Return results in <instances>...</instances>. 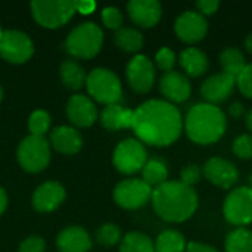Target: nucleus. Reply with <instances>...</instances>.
I'll use <instances>...</instances> for the list:
<instances>
[{"mask_svg":"<svg viewBox=\"0 0 252 252\" xmlns=\"http://www.w3.org/2000/svg\"><path fill=\"white\" fill-rule=\"evenodd\" d=\"M131 128L142 143L165 148L180 137L183 131V117L173 103L151 99L133 111Z\"/></svg>","mask_w":252,"mask_h":252,"instance_id":"f257e3e1","label":"nucleus"},{"mask_svg":"<svg viewBox=\"0 0 252 252\" xmlns=\"http://www.w3.org/2000/svg\"><path fill=\"white\" fill-rule=\"evenodd\" d=\"M151 202L157 216L168 223H183L189 220L199 205L196 190L183 185L180 180H168L155 188Z\"/></svg>","mask_w":252,"mask_h":252,"instance_id":"f03ea898","label":"nucleus"},{"mask_svg":"<svg viewBox=\"0 0 252 252\" xmlns=\"http://www.w3.org/2000/svg\"><path fill=\"white\" fill-rule=\"evenodd\" d=\"M188 137L196 145H213L219 142L227 128V117L220 106L202 102L193 105L183 121Z\"/></svg>","mask_w":252,"mask_h":252,"instance_id":"7ed1b4c3","label":"nucleus"},{"mask_svg":"<svg viewBox=\"0 0 252 252\" xmlns=\"http://www.w3.org/2000/svg\"><path fill=\"white\" fill-rule=\"evenodd\" d=\"M103 44V32L93 22L77 25L65 40V50L80 59H90L96 56Z\"/></svg>","mask_w":252,"mask_h":252,"instance_id":"20e7f679","label":"nucleus"},{"mask_svg":"<svg viewBox=\"0 0 252 252\" xmlns=\"http://www.w3.org/2000/svg\"><path fill=\"white\" fill-rule=\"evenodd\" d=\"M77 12V1L69 0H35L31 3V13L37 24L44 28L65 25Z\"/></svg>","mask_w":252,"mask_h":252,"instance_id":"39448f33","label":"nucleus"},{"mask_svg":"<svg viewBox=\"0 0 252 252\" xmlns=\"http://www.w3.org/2000/svg\"><path fill=\"white\" fill-rule=\"evenodd\" d=\"M86 87L92 97L105 105H115L123 97L120 78L106 68L93 69L86 78Z\"/></svg>","mask_w":252,"mask_h":252,"instance_id":"423d86ee","label":"nucleus"},{"mask_svg":"<svg viewBox=\"0 0 252 252\" xmlns=\"http://www.w3.org/2000/svg\"><path fill=\"white\" fill-rule=\"evenodd\" d=\"M50 161V146L44 137L28 136L18 146V162L28 173L43 171Z\"/></svg>","mask_w":252,"mask_h":252,"instance_id":"0eeeda50","label":"nucleus"},{"mask_svg":"<svg viewBox=\"0 0 252 252\" xmlns=\"http://www.w3.org/2000/svg\"><path fill=\"white\" fill-rule=\"evenodd\" d=\"M224 219L236 226L245 227L252 223V189L250 186H239L232 189L223 204Z\"/></svg>","mask_w":252,"mask_h":252,"instance_id":"6e6552de","label":"nucleus"},{"mask_svg":"<svg viewBox=\"0 0 252 252\" xmlns=\"http://www.w3.org/2000/svg\"><path fill=\"white\" fill-rule=\"evenodd\" d=\"M112 161L120 173L134 174L145 167L148 161V152L140 140L126 139L115 148Z\"/></svg>","mask_w":252,"mask_h":252,"instance_id":"1a4fd4ad","label":"nucleus"},{"mask_svg":"<svg viewBox=\"0 0 252 252\" xmlns=\"http://www.w3.org/2000/svg\"><path fill=\"white\" fill-rule=\"evenodd\" d=\"M154 189L142 179H127L114 189V201L124 210H139L152 198Z\"/></svg>","mask_w":252,"mask_h":252,"instance_id":"9d476101","label":"nucleus"},{"mask_svg":"<svg viewBox=\"0 0 252 252\" xmlns=\"http://www.w3.org/2000/svg\"><path fill=\"white\" fill-rule=\"evenodd\" d=\"M34 53L31 38L21 31L7 30L0 37V56L10 63H24Z\"/></svg>","mask_w":252,"mask_h":252,"instance_id":"9b49d317","label":"nucleus"},{"mask_svg":"<svg viewBox=\"0 0 252 252\" xmlns=\"http://www.w3.org/2000/svg\"><path fill=\"white\" fill-rule=\"evenodd\" d=\"M126 77L130 87L140 94L152 90L155 83V66L145 55H136L126 68Z\"/></svg>","mask_w":252,"mask_h":252,"instance_id":"f8f14e48","label":"nucleus"},{"mask_svg":"<svg viewBox=\"0 0 252 252\" xmlns=\"http://www.w3.org/2000/svg\"><path fill=\"white\" fill-rule=\"evenodd\" d=\"M204 177L214 186L221 189H232L239 182V170L238 167L220 157L210 158L202 167Z\"/></svg>","mask_w":252,"mask_h":252,"instance_id":"ddd939ff","label":"nucleus"},{"mask_svg":"<svg viewBox=\"0 0 252 252\" xmlns=\"http://www.w3.org/2000/svg\"><path fill=\"white\" fill-rule=\"evenodd\" d=\"M174 31L182 41L195 44L205 38L208 32V22L207 18L198 10H186L177 16L174 22Z\"/></svg>","mask_w":252,"mask_h":252,"instance_id":"4468645a","label":"nucleus"},{"mask_svg":"<svg viewBox=\"0 0 252 252\" xmlns=\"http://www.w3.org/2000/svg\"><path fill=\"white\" fill-rule=\"evenodd\" d=\"M236 87V78L226 72H217L210 75L201 84V96L207 103L219 106L220 103L226 102Z\"/></svg>","mask_w":252,"mask_h":252,"instance_id":"2eb2a0df","label":"nucleus"},{"mask_svg":"<svg viewBox=\"0 0 252 252\" xmlns=\"http://www.w3.org/2000/svg\"><path fill=\"white\" fill-rule=\"evenodd\" d=\"M159 92L170 103H182L186 102L192 94V84L190 80L179 72V71H168L164 72L159 78Z\"/></svg>","mask_w":252,"mask_h":252,"instance_id":"dca6fc26","label":"nucleus"},{"mask_svg":"<svg viewBox=\"0 0 252 252\" xmlns=\"http://www.w3.org/2000/svg\"><path fill=\"white\" fill-rule=\"evenodd\" d=\"M127 12L130 19L142 27H155L162 16V6L157 0H131L127 4Z\"/></svg>","mask_w":252,"mask_h":252,"instance_id":"f3484780","label":"nucleus"},{"mask_svg":"<svg viewBox=\"0 0 252 252\" xmlns=\"http://www.w3.org/2000/svg\"><path fill=\"white\" fill-rule=\"evenodd\" d=\"M65 201V189L58 182H46L32 195V207L38 213H52Z\"/></svg>","mask_w":252,"mask_h":252,"instance_id":"a211bd4d","label":"nucleus"},{"mask_svg":"<svg viewBox=\"0 0 252 252\" xmlns=\"http://www.w3.org/2000/svg\"><path fill=\"white\" fill-rule=\"evenodd\" d=\"M66 114L69 121L75 127H81V128L93 126L97 118V111L94 103L87 96L83 94H75L68 100Z\"/></svg>","mask_w":252,"mask_h":252,"instance_id":"6ab92c4d","label":"nucleus"},{"mask_svg":"<svg viewBox=\"0 0 252 252\" xmlns=\"http://www.w3.org/2000/svg\"><path fill=\"white\" fill-rule=\"evenodd\" d=\"M56 245L61 252H87L92 248V239L83 227L71 226L59 233Z\"/></svg>","mask_w":252,"mask_h":252,"instance_id":"aec40b11","label":"nucleus"},{"mask_svg":"<svg viewBox=\"0 0 252 252\" xmlns=\"http://www.w3.org/2000/svg\"><path fill=\"white\" fill-rule=\"evenodd\" d=\"M50 143L53 148L65 155H74L77 154L83 146V137L78 130L69 126L56 127L50 133Z\"/></svg>","mask_w":252,"mask_h":252,"instance_id":"412c9836","label":"nucleus"},{"mask_svg":"<svg viewBox=\"0 0 252 252\" xmlns=\"http://www.w3.org/2000/svg\"><path fill=\"white\" fill-rule=\"evenodd\" d=\"M179 63L183 71L193 78L204 75L210 66L208 56L198 47H186L179 56Z\"/></svg>","mask_w":252,"mask_h":252,"instance_id":"4be33fe9","label":"nucleus"},{"mask_svg":"<svg viewBox=\"0 0 252 252\" xmlns=\"http://www.w3.org/2000/svg\"><path fill=\"white\" fill-rule=\"evenodd\" d=\"M100 123L108 130L131 128L133 111L123 108L121 105H106L100 114Z\"/></svg>","mask_w":252,"mask_h":252,"instance_id":"5701e85b","label":"nucleus"},{"mask_svg":"<svg viewBox=\"0 0 252 252\" xmlns=\"http://www.w3.org/2000/svg\"><path fill=\"white\" fill-rule=\"evenodd\" d=\"M142 180L152 189L168 182V168L161 158H151L142 168Z\"/></svg>","mask_w":252,"mask_h":252,"instance_id":"b1692460","label":"nucleus"},{"mask_svg":"<svg viewBox=\"0 0 252 252\" xmlns=\"http://www.w3.org/2000/svg\"><path fill=\"white\" fill-rule=\"evenodd\" d=\"M219 62L221 65L223 72L232 75L233 78H238V75L244 71L247 66L245 56L239 47H226L221 50L219 56Z\"/></svg>","mask_w":252,"mask_h":252,"instance_id":"393cba45","label":"nucleus"},{"mask_svg":"<svg viewBox=\"0 0 252 252\" xmlns=\"http://www.w3.org/2000/svg\"><path fill=\"white\" fill-rule=\"evenodd\" d=\"M154 245L155 252H186L188 242L179 230L168 229L158 235Z\"/></svg>","mask_w":252,"mask_h":252,"instance_id":"a878e982","label":"nucleus"},{"mask_svg":"<svg viewBox=\"0 0 252 252\" xmlns=\"http://www.w3.org/2000/svg\"><path fill=\"white\" fill-rule=\"evenodd\" d=\"M62 83L71 90H80L86 84V72L75 61H65L59 69Z\"/></svg>","mask_w":252,"mask_h":252,"instance_id":"bb28decb","label":"nucleus"},{"mask_svg":"<svg viewBox=\"0 0 252 252\" xmlns=\"http://www.w3.org/2000/svg\"><path fill=\"white\" fill-rule=\"evenodd\" d=\"M226 252H252V230L247 227H236L224 241Z\"/></svg>","mask_w":252,"mask_h":252,"instance_id":"cd10ccee","label":"nucleus"},{"mask_svg":"<svg viewBox=\"0 0 252 252\" xmlns=\"http://www.w3.org/2000/svg\"><path fill=\"white\" fill-rule=\"evenodd\" d=\"M115 44L128 53H136L143 47V35L136 28H120L115 32Z\"/></svg>","mask_w":252,"mask_h":252,"instance_id":"c85d7f7f","label":"nucleus"},{"mask_svg":"<svg viewBox=\"0 0 252 252\" xmlns=\"http://www.w3.org/2000/svg\"><path fill=\"white\" fill-rule=\"evenodd\" d=\"M120 252H155V245L148 235L130 232L121 239Z\"/></svg>","mask_w":252,"mask_h":252,"instance_id":"c756f323","label":"nucleus"},{"mask_svg":"<svg viewBox=\"0 0 252 252\" xmlns=\"http://www.w3.org/2000/svg\"><path fill=\"white\" fill-rule=\"evenodd\" d=\"M123 236H121V229L114 224V223H106L102 224L97 232H96V241L99 245L111 248L114 245H117L118 242H121Z\"/></svg>","mask_w":252,"mask_h":252,"instance_id":"7c9ffc66","label":"nucleus"},{"mask_svg":"<svg viewBox=\"0 0 252 252\" xmlns=\"http://www.w3.org/2000/svg\"><path fill=\"white\" fill-rule=\"evenodd\" d=\"M50 127V115L43 111V109H38V111H34L30 118H28V130L31 133V136H40L43 137L47 130Z\"/></svg>","mask_w":252,"mask_h":252,"instance_id":"2f4dec72","label":"nucleus"},{"mask_svg":"<svg viewBox=\"0 0 252 252\" xmlns=\"http://www.w3.org/2000/svg\"><path fill=\"white\" fill-rule=\"evenodd\" d=\"M232 152L241 159H252V134H241L233 140Z\"/></svg>","mask_w":252,"mask_h":252,"instance_id":"473e14b6","label":"nucleus"},{"mask_svg":"<svg viewBox=\"0 0 252 252\" xmlns=\"http://www.w3.org/2000/svg\"><path fill=\"white\" fill-rule=\"evenodd\" d=\"M155 65L164 72L173 71L176 65V53L170 47H162L155 55Z\"/></svg>","mask_w":252,"mask_h":252,"instance_id":"72a5a7b5","label":"nucleus"},{"mask_svg":"<svg viewBox=\"0 0 252 252\" xmlns=\"http://www.w3.org/2000/svg\"><path fill=\"white\" fill-rule=\"evenodd\" d=\"M202 176V168L198 164H188L180 171V182L189 188H193L196 183H199Z\"/></svg>","mask_w":252,"mask_h":252,"instance_id":"f704fd0d","label":"nucleus"},{"mask_svg":"<svg viewBox=\"0 0 252 252\" xmlns=\"http://www.w3.org/2000/svg\"><path fill=\"white\" fill-rule=\"evenodd\" d=\"M236 86L245 97L252 99V62L247 63L244 71L238 75Z\"/></svg>","mask_w":252,"mask_h":252,"instance_id":"c9c22d12","label":"nucleus"},{"mask_svg":"<svg viewBox=\"0 0 252 252\" xmlns=\"http://www.w3.org/2000/svg\"><path fill=\"white\" fill-rule=\"evenodd\" d=\"M102 22L106 28L111 30H120L123 25V13L117 7H105L102 10Z\"/></svg>","mask_w":252,"mask_h":252,"instance_id":"e433bc0d","label":"nucleus"},{"mask_svg":"<svg viewBox=\"0 0 252 252\" xmlns=\"http://www.w3.org/2000/svg\"><path fill=\"white\" fill-rule=\"evenodd\" d=\"M46 244L40 236H30L21 245L18 252H44Z\"/></svg>","mask_w":252,"mask_h":252,"instance_id":"4c0bfd02","label":"nucleus"},{"mask_svg":"<svg viewBox=\"0 0 252 252\" xmlns=\"http://www.w3.org/2000/svg\"><path fill=\"white\" fill-rule=\"evenodd\" d=\"M195 7L201 15L208 16V15H214L219 10L220 1L219 0H199L195 3Z\"/></svg>","mask_w":252,"mask_h":252,"instance_id":"58836bf2","label":"nucleus"},{"mask_svg":"<svg viewBox=\"0 0 252 252\" xmlns=\"http://www.w3.org/2000/svg\"><path fill=\"white\" fill-rule=\"evenodd\" d=\"M186 252H219V250L204 242H189L186 247Z\"/></svg>","mask_w":252,"mask_h":252,"instance_id":"ea45409f","label":"nucleus"},{"mask_svg":"<svg viewBox=\"0 0 252 252\" xmlns=\"http://www.w3.org/2000/svg\"><path fill=\"white\" fill-rule=\"evenodd\" d=\"M227 112L232 118H241L245 115V106L239 102H235L227 108Z\"/></svg>","mask_w":252,"mask_h":252,"instance_id":"a19ab883","label":"nucleus"},{"mask_svg":"<svg viewBox=\"0 0 252 252\" xmlns=\"http://www.w3.org/2000/svg\"><path fill=\"white\" fill-rule=\"evenodd\" d=\"M96 9L94 1H77V12L81 13H92Z\"/></svg>","mask_w":252,"mask_h":252,"instance_id":"79ce46f5","label":"nucleus"},{"mask_svg":"<svg viewBox=\"0 0 252 252\" xmlns=\"http://www.w3.org/2000/svg\"><path fill=\"white\" fill-rule=\"evenodd\" d=\"M6 207H7V195H6V192L0 188V216L4 213Z\"/></svg>","mask_w":252,"mask_h":252,"instance_id":"37998d69","label":"nucleus"},{"mask_svg":"<svg viewBox=\"0 0 252 252\" xmlns=\"http://www.w3.org/2000/svg\"><path fill=\"white\" fill-rule=\"evenodd\" d=\"M245 124H247V128L251 131L252 134V109L251 111H248L247 115H245Z\"/></svg>","mask_w":252,"mask_h":252,"instance_id":"c03bdc74","label":"nucleus"},{"mask_svg":"<svg viewBox=\"0 0 252 252\" xmlns=\"http://www.w3.org/2000/svg\"><path fill=\"white\" fill-rule=\"evenodd\" d=\"M245 49L252 55V32L251 34H248L247 38H245Z\"/></svg>","mask_w":252,"mask_h":252,"instance_id":"a18cd8bd","label":"nucleus"},{"mask_svg":"<svg viewBox=\"0 0 252 252\" xmlns=\"http://www.w3.org/2000/svg\"><path fill=\"white\" fill-rule=\"evenodd\" d=\"M248 183H250V188L252 189V173L250 174V179H248Z\"/></svg>","mask_w":252,"mask_h":252,"instance_id":"49530a36","label":"nucleus"},{"mask_svg":"<svg viewBox=\"0 0 252 252\" xmlns=\"http://www.w3.org/2000/svg\"><path fill=\"white\" fill-rule=\"evenodd\" d=\"M1 99H3V89L0 87V102H1Z\"/></svg>","mask_w":252,"mask_h":252,"instance_id":"de8ad7c7","label":"nucleus"},{"mask_svg":"<svg viewBox=\"0 0 252 252\" xmlns=\"http://www.w3.org/2000/svg\"><path fill=\"white\" fill-rule=\"evenodd\" d=\"M1 34H3V30L0 28V37H1Z\"/></svg>","mask_w":252,"mask_h":252,"instance_id":"09e8293b","label":"nucleus"}]
</instances>
